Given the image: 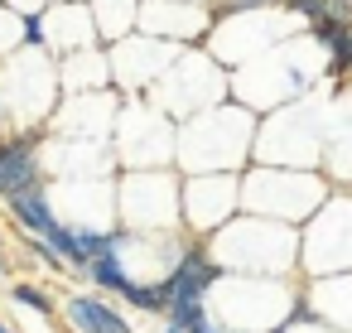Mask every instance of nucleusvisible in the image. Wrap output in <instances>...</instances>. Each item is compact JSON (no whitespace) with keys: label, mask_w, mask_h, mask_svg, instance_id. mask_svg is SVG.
Masks as SVG:
<instances>
[{"label":"nucleus","mask_w":352,"mask_h":333,"mask_svg":"<svg viewBox=\"0 0 352 333\" xmlns=\"http://www.w3.org/2000/svg\"><path fill=\"white\" fill-rule=\"evenodd\" d=\"M251 111H198L184 131H179V145H174V160L188 169V174H241L246 155H251Z\"/></svg>","instance_id":"nucleus-4"},{"label":"nucleus","mask_w":352,"mask_h":333,"mask_svg":"<svg viewBox=\"0 0 352 333\" xmlns=\"http://www.w3.org/2000/svg\"><path fill=\"white\" fill-rule=\"evenodd\" d=\"M20 49V15L15 10H0V58Z\"/></svg>","instance_id":"nucleus-18"},{"label":"nucleus","mask_w":352,"mask_h":333,"mask_svg":"<svg viewBox=\"0 0 352 333\" xmlns=\"http://www.w3.org/2000/svg\"><path fill=\"white\" fill-rule=\"evenodd\" d=\"M63 319L73 333H135V323H126V314L97 294H68L63 299Z\"/></svg>","instance_id":"nucleus-13"},{"label":"nucleus","mask_w":352,"mask_h":333,"mask_svg":"<svg viewBox=\"0 0 352 333\" xmlns=\"http://www.w3.org/2000/svg\"><path fill=\"white\" fill-rule=\"evenodd\" d=\"M299 270L309 275L352 270V198L347 193H328L318 213L299 227Z\"/></svg>","instance_id":"nucleus-6"},{"label":"nucleus","mask_w":352,"mask_h":333,"mask_svg":"<svg viewBox=\"0 0 352 333\" xmlns=\"http://www.w3.org/2000/svg\"><path fill=\"white\" fill-rule=\"evenodd\" d=\"M10 285V266H6V256H0V290Z\"/></svg>","instance_id":"nucleus-21"},{"label":"nucleus","mask_w":352,"mask_h":333,"mask_svg":"<svg viewBox=\"0 0 352 333\" xmlns=\"http://www.w3.org/2000/svg\"><path fill=\"white\" fill-rule=\"evenodd\" d=\"M299 309L318 319L333 333H352V270L342 275H318L314 285L299 290Z\"/></svg>","instance_id":"nucleus-10"},{"label":"nucleus","mask_w":352,"mask_h":333,"mask_svg":"<svg viewBox=\"0 0 352 333\" xmlns=\"http://www.w3.org/2000/svg\"><path fill=\"white\" fill-rule=\"evenodd\" d=\"M217 280H222L217 261H212V256H208V246L193 237V241H188V251H184V256L174 261V270L164 275V290H169V299H174V304H193V299H208Z\"/></svg>","instance_id":"nucleus-11"},{"label":"nucleus","mask_w":352,"mask_h":333,"mask_svg":"<svg viewBox=\"0 0 352 333\" xmlns=\"http://www.w3.org/2000/svg\"><path fill=\"white\" fill-rule=\"evenodd\" d=\"M6 208H10V217H15L30 237H49V232L58 227V208H54V198H49V184L25 189V193H10Z\"/></svg>","instance_id":"nucleus-14"},{"label":"nucleus","mask_w":352,"mask_h":333,"mask_svg":"<svg viewBox=\"0 0 352 333\" xmlns=\"http://www.w3.org/2000/svg\"><path fill=\"white\" fill-rule=\"evenodd\" d=\"M116 150L131 169H140V145H150V169H169L174 160V145H179V131L169 126L164 111H150L145 102H131L121 116H116Z\"/></svg>","instance_id":"nucleus-8"},{"label":"nucleus","mask_w":352,"mask_h":333,"mask_svg":"<svg viewBox=\"0 0 352 333\" xmlns=\"http://www.w3.org/2000/svg\"><path fill=\"white\" fill-rule=\"evenodd\" d=\"M6 294H10V304H20V309H30V314H39V319H54V309H58V299H54L44 285H34V280H10Z\"/></svg>","instance_id":"nucleus-17"},{"label":"nucleus","mask_w":352,"mask_h":333,"mask_svg":"<svg viewBox=\"0 0 352 333\" xmlns=\"http://www.w3.org/2000/svg\"><path fill=\"white\" fill-rule=\"evenodd\" d=\"M208 256L217 261L222 275H270V280H289L299 270V232L270 217H251L236 213L227 227H217L208 241Z\"/></svg>","instance_id":"nucleus-1"},{"label":"nucleus","mask_w":352,"mask_h":333,"mask_svg":"<svg viewBox=\"0 0 352 333\" xmlns=\"http://www.w3.org/2000/svg\"><path fill=\"white\" fill-rule=\"evenodd\" d=\"M20 44L44 49V15H20Z\"/></svg>","instance_id":"nucleus-19"},{"label":"nucleus","mask_w":352,"mask_h":333,"mask_svg":"<svg viewBox=\"0 0 352 333\" xmlns=\"http://www.w3.org/2000/svg\"><path fill=\"white\" fill-rule=\"evenodd\" d=\"M179 213L188 237L208 241L217 227H227L241 213V174H184Z\"/></svg>","instance_id":"nucleus-7"},{"label":"nucleus","mask_w":352,"mask_h":333,"mask_svg":"<svg viewBox=\"0 0 352 333\" xmlns=\"http://www.w3.org/2000/svg\"><path fill=\"white\" fill-rule=\"evenodd\" d=\"M323 198H328V179L314 169H280V164L241 169V213H251V217L304 227Z\"/></svg>","instance_id":"nucleus-3"},{"label":"nucleus","mask_w":352,"mask_h":333,"mask_svg":"<svg viewBox=\"0 0 352 333\" xmlns=\"http://www.w3.org/2000/svg\"><path fill=\"white\" fill-rule=\"evenodd\" d=\"M222 333H241V328H222ZM265 333H285V328H265Z\"/></svg>","instance_id":"nucleus-23"},{"label":"nucleus","mask_w":352,"mask_h":333,"mask_svg":"<svg viewBox=\"0 0 352 333\" xmlns=\"http://www.w3.org/2000/svg\"><path fill=\"white\" fill-rule=\"evenodd\" d=\"M164 323H174L179 333H222L217 319L208 314V299H193V304H169Z\"/></svg>","instance_id":"nucleus-16"},{"label":"nucleus","mask_w":352,"mask_h":333,"mask_svg":"<svg viewBox=\"0 0 352 333\" xmlns=\"http://www.w3.org/2000/svg\"><path fill=\"white\" fill-rule=\"evenodd\" d=\"M342 73H352V34H347V54H342Z\"/></svg>","instance_id":"nucleus-22"},{"label":"nucleus","mask_w":352,"mask_h":333,"mask_svg":"<svg viewBox=\"0 0 352 333\" xmlns=\"http://www.w3.org/2000/svg\"><path fill=\"white\" fill-rule=\"evenodd\" d=\"M179 189H184L179 169H121L116 179L121 232H184Z\"/></svg>","instance_id":"nucleus-5"},{"label":"nucleus","mask_w":352,"mask_h":333,"mask_svg":"<svg viewBox=\"0 0 352 333\" xmlns=\"http://www.w3.org/2000/svg\"><path fill=\"white\" fill-rule=\"evenodd\" d=\"M82 275H87V285H97L102 294H116V299H126V294L140 285V280H135V275H131V270L116 261V251H111V256H97V261H92Z\"/></svg>","instance_id":"nucleus-15"},{"label":"nucleus","mask_w":352,"mask_h":333,"mask_svg":"<svg viewBox=\"0 0 352 333\" xmlns=\"http://www.w3.org/2000/svg\"><path fill=\"white\" fill-rule=\"evenodd\" d=\"M347 6H352V0H347Z\"/></svg>","instance_id":"nucleus-27"},{"label":"nucleus","mask_w":352,"mask_h":333,"mask_svg":"<svg viewBox=\"0 0 352 333\" xmlns=\"http://www.w3.org/2000/svg\"><path fill=\"white\" fill-rule=\"evenodd\" d=\"M15 15H44V0H6Z\"/></svg>","instance_id":"nucleus-20"},{"label":"nucleus","mask_w":352,"mask_h":333,"mask_svg":"<svg viewBox=\"0 0 352 333\" xmlns=\"http://www.w3.org/2000/svg\"><path fill=\"white\" fill-rule=\"evenodd\" d=\"M0 333H15V328H10V323H0Z\"/></svg>","instance_id":"nucleus-25"},{"label":"nucleus","mask_w":352,"mask_h":333,"mask_svg":"<svg viewBox=\"0 0 352 333\" xmlns=\"http://www.w3.org/2000/svg\"><path fill=\"white\" fill-rule=\"evenodd\" d=\"M44 150H49V126H20L0 136V198L44 184Z\"/></svg>","instance_id":"nucleus-9"},{"label":"nucleus","mask_w":352,"mask_h":333,"mask_svg":"<svg viewBox=\"0 0 352 333\" xmlns=\"http://www.w3.org/2000/svg\"><path fill=\"white\" fill-rule=\"evenodd\" d=\"M92 34H97V30H92V20H87V10H82V6L49 10V20H44V54H54V58L87 54Z\"/></svg>","instance_id":"nucleus-12"},{"label":"nucleus","mask_w":352,"mask_h":333,"mask_svg":"<svg viewBox=\"0 0 352 333\" xmlns=\"http://www.w3.org/2000/svg\"><path fill=\"white\" fill-rule=\"evenodd\" d=\"M160 333H179V328H174V323H164V328H160Z\"/></svg>","instance_id":"nucleus-24"},{"label":"nucleus","mask_w":352,"mask_h":333,"mask_svg":"<svg viewBox=\"0 0 352 333\" xmlns=\"http://www.w3.org/2000/svg\"><path fill=\"white\" fill-rule=\"evenodd\" d=\"M0 256H6V237H0Z\"/></svg>","instance_id":"nucleus-26"},{"label":"nucleus","mask_w":352,"mask_h":333,"mask_svg":"<svg viewBox=\"0 0 352 333\" xmlns=\"http://www.w3.org/2000/svg\"><path fill=\"white\" fill-rule=\"evenodd\" d=\"M208 314L217 319V328H241V333L285 328L299 314V290L294 280H270V275H222L208 294Z\"/></svg>","instance_id":"nucleus-2"}]
</instances>
